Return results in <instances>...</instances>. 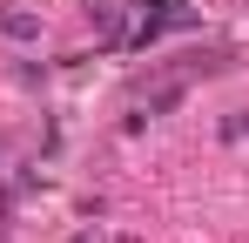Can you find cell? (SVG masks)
I'll return each instance as SVG.
<instances>
[{
  "instance_id": "6da1fadb",
  "label": "cell",
  "mask_w": 249,
  "mask_h": 243,
  "mask_svg": "<svg viewBox=\"0 0 249 243\" xmlns=\"http://www.w3.org/2000/svg\"><path fill=\"white\" fill-rule=\"evenodd\" d=\"M0 34L7 40H41V20L34 14H0Z\"/></svg>"
}]
</instances>
